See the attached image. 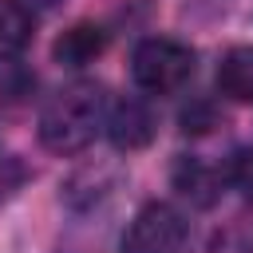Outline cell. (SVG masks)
I'll use <instances>...</instances> for the list:
<instances>
[{"mask_svg":"<svg viewBox=\"0 0 253 253\" xmlns=\"http://www.w3.org/2000/svg\"><path fill=\"white\" fill-rule=\"evenodd\" d=\"M107 91L103 83H91V79H79V83H67L63 91H55L43 111H40V142L43 150L51 154H79L95 142V134L107 126Z\"/></svg>","mask_w":253,"mask_h":253,"instance_id":"obj_1","label":"cell"},{"mask_svg":"<svg viewBox=\"0 0 253 253\" xmlns=\"http://www.w3.org/2000/svg\"><path fill=\"white\" fill-rule=\"evenodd\" d=\"M198 55L174 36H146L130 51V79L146 95H174L194 79Z\"/></svg>","mask_w":253,"mask_h":253,"instance_id":"obj_2","label":"cell"},{"mask_svg":"<svg viewBox=\"0 0 253 253\" xmlns=\"http://www.w3.org/2000/svg\"><path fill=\"white\" fill-rule=\"evenodd\" d=\"M190 237V221L170 202H146L130 225L123 229L119 253H182Z\"/></svg>","mask_w":253,"mask_h":253,"instance_id":"obj_3","label":"cell"},{"mask_svg":"<svg viewBox=\"0 0 253 253\" xmlns=\"http://www.w3.org/2000/svg\"><path fill=\"white\" fill-rule=\"evenodd\" d=\"M103 130H107V138H111L115 150L130 154V150H142V146L154 142L158 119H154V111H150L146 99L126 95V99H115V103L107 107V126H103Z\"/></svg>","mask_w":253,"mask_h":253,"instance_id":"obj_4","label":"cell"},{"mask_svg":"<svg viewBox=\"0 0 253 253\" xmlns=\"http://www.w3.org/2000/svg\"><path fill=\"white\" fill-rule=\"evenodd\" d=\"M107 51V28L95 20H79L67 32H59V40L51 43V59L59 67H87Z\"/></svg>","mask_w":253,"mask_h":253,"instance_id":"obj_5","label":"cell"},{"mask_svg":"<svg viewBox=\"0 0 253 253\" xmlns=\"http://www.w3.org/2000/svg\"><path fill=\"white\" fill-rule=\"evenodd\" d=\"M225 182H229V170H217V166H210V162H202V158H182L178 170H174V186H178L194 206H213V202L221 198Z\"/></svg>","mask_w":253,"mask_h":253,"instance_id":"obj_6","label":"cell"},{"mask_svg":"<svg viewBox=\"0 0 253 253\" xmlns=\"http://www.w3.org/2000/svg\"><path fill=\"white\" fill-rule=\"evenodd\" d=\"M119 186V170L115 166H79L67 182H63V202L71 210H91L103 198H111V190Z\"/></svg>","mask_w":253,"mask_h":253,"instance_id":"obj_7","label":"cell"},{"mask_svg":"<svg viewBox=\"0 0 253 253\" xmlns=\"http://www.w3.org/2000/svg\"><path fill=\"white\" fill-rule=\"evenodd\" d=\"M217 91L237 103H253V43H233L217 63Z\"/></svg>","mask_w":253,"mask_h":253,"instance_id":"obj_8","label":"cell"},{"mask_svg":"<svg viewBox=\"0 0 253 253\" xmlns=\"http://www.w3.org/2000/svg\"><path fill=\"white\" fill-rule=\"evenodd\" d=\"M32 24L36 16L24 12L16 0H0V59H12L32 43Z\"/></svg>","mask_w":253,"mask_h":253,"instance_id":"obj_9","label":"cell"},{"mask_svg":"<svg viewBox=\"0 0 253 253\" xmlns=\"http://www.w3.org/2000/svg\"><path fill=\"white\" fill-rule=\"evenodd\" d=\"M24 182H28L24 162H20V158H0V202H4V198H12Z\"/></svg>","mask_w":253,"mask_h":253,"instance_id":"obj_10","label":"cell"},{"mask_svg":"<svg viewBox=\"0 0 253 253\" xmlns=\"http://www.w3.org/2000/svg\"><path fill=\"white\" fill-rule=\"evenodd\" d=\"M213 123H217V115H213V107H210V103H198L194 111H186V115H182V130H186V134H190V130H194V134H202V130H210Z\"/></svg>","mask_w":253,"mask_h":253,"instance_id":"obj_11","label":"cell"},{"mask_svg":"<svg viewBox=\"0 0 253 253\" xmlns=\"http://www.w3.org/2000/svg\"><path fill=\"white\" fill-rule=\"evenodd\" d=\"M24 12H32V16H43V12H51V8H59L63 0H16Z\"/></svg>","mask_w":253,"mask_h":253,"instance_id":"obj_12","label":"cell"}]
</instances>
